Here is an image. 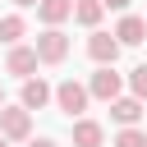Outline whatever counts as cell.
<instances>
[{"label":"cell","mask_w":147,"mask_h":147,"mask_svg":"<svg viewBox=\"0 0 147 147\" xmlns=\"http://www.w3.org/2000/svg\"><path fill=\"white\" fill-rule=\"evenodd\" d=\"M0 133L14 138V142H23V138L32 133V110H28V106H5V110H0Z\"/></svg>","instance_id":"obj_1"},{"label":"cell","mask_w":147,"mask_h":147,"mask_svg":"<svg viewBox=\"0 0 147 147\" xmlns=\"http://www.w3.org/2000/svg\"><path fill=\"white\" fill-rule=\"evenodd\" d=\"M87 96H92V92H87L83 83H74V78H64V83L55 87V106H60L64 115H83V110H87Z\"/></svg>","instance_id":"obj_2"},{"label":"cell","mask_w":147,"mask_h":147,"mask_svg":"<svg viewBox=\"0 0 147 147\" xmlns=\"http://www.w3.org/2000/svg\"><path fill=\"white\" fill-rule=\"evenodd\" d=\"M37 55H41V64H60V60L69 55V37H64L60 28H46V32L37 37Z\"/></svg>","instance_id":"obj_3"},{"label":"cell","mask_w":147,"mask_h":147,"mask_svg":"<svg viewBox=\"0 0 147 147\" xmlns=\"http://www.w3.org/2000/svg\"><path fill=\"white\" fill-rule=\"evenodd\" d=\"M87 92H92L96 101H119V74H115V64H101V69L92 74Z\"/></svg>","instance_id":"obj_4"},{"label":"cell","mask_w":147,"mask_h":147,"mask_svg":"<svg viewBox=\"0 0 147 147\" xmlns=\"http://www.w3.org/2000/svg\"><path fill=\"white\" fill-rule=\"evenodd\" d=\"M87 55H92L96 64H115V60H119V37H115V32H92V37H87Z\"/></svg>","instance_id":"obj_5"},{"label":"cell","mask_w":147,"mask_h":147,"mask_svg":"<svg viewBox=\"0 0 147 147\" xmlns=\"http://www.w3.org/2000/svg\"><path fill=\"white\" fill-rule=\"evenodd\" d=\"M37 64H41V55H37V46H14V51H9V60H5V74H18V78L28 83Z\"/></svg>","instance_id":"obj_6"},{"label":"cell","mask_w":147,"mask_h":147,"mask_svg":"<svg viewBox=\"0 0 147 147\" xmlns=\"http://www.w3.org/2000/svg\"><path fill=\"white\" fill-rule=\"evenodd\" d=\"M69 14H74V0H41V5H37V18H41L46 28H60Z\"/></svg>","instance_id":"obj_7"},{"label":"cell","mask_w":147,"mask_h":147,"mask_svg":"<svg viewBox=\"0 0 147 147\" xmlns=\"http://www.w3.org/2000/svg\"><path fill=\"white\" fill-rule=\"evenodd\" d=\"M115 37H119V46H138V41L147 37V18L124 14V18H119V28H115Z\"/></svg>","instance_id":"obj_8"},{"label":"cell","mask_w":147,"mask_h":147,"mask_svg":"<svg viewBox=\"0 0 147 147\" xmlns=\"http://www.w3.org/2000/svg\"><path fill=\"white\" fill-rule=\"evenodd\" d=\"M110 115H115L124 129H133L138 115H142V101H138V96H119V101H110Z\"/></svg>","instance_id":"obj_9"},{"label":"cell","mask_w":147,"mask_h":147,"mask_svg":"<svg viewBox=\"0 0 147 147\" xmlns=\"http://www.w3.org/2000/svg\"><path fill=\"white\" fill-rule=\"evenodd\" d=\"M51 96H55V92H51L41 78H28V83H23V106H28V110H41Z\"/></svg>","instance_id":"obj_10"},{"label":"cell","mask_w":147,"mask_h":147,"mask_svg":"<svg viewBox=\"0 0 147 147\" xmlns=\"http://www.w3.org/2000/svg\"><path fill=\"white\" fill-rule=\"evenodd\" d=\"M101 138H106V133H101L96 119H78V124H74V147H101Z\"/></svg>","instance_id":"obj_11"},{"label":"cell","mask_w":147,"mask_h":147,"mask_svg":"<svg viewBox=\"0 0 147 147\" xmlns=\"http://www.w3.org/2000/svg\"><path fill=\"white\" fill-rule=\"evenodd\" d=\"M101 9H106L101 0H74V18H78L83 28H92V32H96V23H101Z\"/></svg>","instance_id":"obj_12"},{"label":"cell","mask_w":147,"mask_h":147,"mask_svg":"<svg viewBox=\"0 0 147 147\" xmlns=\"http://www.w3.org/2000/svg\"><path fill=\"white\" fill-rule=\"evenodd\" d=\"M18 37H23V18H18V14H9V18H0V41H5V46H14Z\"/></svg>","instance_id":"obj_13"},{"label":"cell","mask_w":147,"mask_h":147,"mask_svg":"<svg viewBox=\"0 0 147 147\" xmlns=\"http://www.w3.org/2000/svg\"><path fill=\"white\" fill-rule=\"evenodd\" d=\"M115 147H147V133H138V129H119V133H115Z\"/></svg>","instance_id":"obj_14"},{"label":"cell","mask_w":147,"mask_h":147,"mask_svg":"<svg viewBox=\"0 0 147 147\" xmlns=\"http://www.w3.org/2000/svg\"><path fill=\"white\" fill-rule=\"evenodd\" d=\"M129 87H133V96H138V101H147V64H138V69L129 74Z\"/></svg>","instance_id":"obj_15"},{"label":"cell","mask_w":147,"mask_h":147,"mask_svg":"<svg viewBox=\"0 0 147 147\" xmlns=\"http://www.w3.org/2000/svg\"><path fill=\"white\" fill-rule=\"evenodd\" d=\"M106 9H129V0H101Z\"/></svg>","instance_id":"obj_16"},{"label":"cell","mask_w":147,"mask_h":147,"mask_svg":"<svg viewBox=\"0 0 147 147\" xmlns=\"http://www.w3.org/2000/svg\"><path fill=\"white\" fill-rule=\"evenodd\" d=\"M28 147H55V142H51V138H37V142H28Z\"/></svg>","instance_id":"obj_17"},{"label":"cell","mask_w":147,"mask_h":147,"mask_svg":"<svg viewBox=\"0 0 147 147\" xmlns=\"http://www.w3.org/2000/svg\"><path fill=\"white\" fill-rule=\"evenodd\" d=\"M14 5H18V9H32V5H41V0H14Z\"/></svg>","instance_id":"obj_18"},{"label":"cell","mask_w":147,"mask_h":147,"mask_svg":"<svg viewBox=\"0 0 147 147\" xmlns=\"http://www.w3.org/2000/svg\"><path fill=\"white\" fill-rule=\"evenodd\" d=\"M0 147H9V138H5V133H0Z\"/></svg>","instance_id":"obj_19"},{"label":"cell","mask_w":147,"mask_h":147,"mask_svg":"<svg viewBox=\"0 0 147 147\" xmlns=\"http://www.w3.org/2000/svg\"><path fill=\"white\" fill-rule=\"evenodd\" d=\"M0 110H5V92H0Z\"/></svg>","instance_id":"obj_20"}]
</instances>
